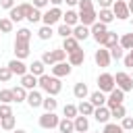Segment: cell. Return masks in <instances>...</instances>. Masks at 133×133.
Here are the masks:
<instances>
[{"mask_svg":"<svg viewBox=\"0 0 133 133\" xmlns=\"http://www.w3.org/2000/svg\"><path fill=\"white\" fill-rule=\"evenodd\" d=\"M58 121H60V116H58L56 112H44V114L37 118V125H39L42 129L50 131V129H56V127H58Z\"/></svg>","mask_w":133,"mask_h":133,"instance_id":"5","label":"cell"},{"mask_svg":"<svg viewBox=\"0 0 133 133\" xmlns=\"http://www.w3.org/2000/svg\"><path fill=\"white\" fill-rule=\"evenodd\" d=\"M114 83H116V87L121 89V91H131L133 89V77L129 75V73H125V71H118L116 75H114Z\"/></svg>","mask_w":133,"mask_h":133,"instance_id":"3","label":"cell"},{"mask_svg":"<svg viewBox=\"0 0 133 133\" xmlns=\"http://www.w3.org/2000/svg\"><path fill=\"white\" fill-rule=\"evenodd\" d=\"M62 114H64V118H75L79 112H77V106L75 104H64L62 106Z\"/></svg>","mask_w":133,"mask_h":133,"instance_id":"37","label":"cell"},{"mask_svg":"<svg viewBox=\"0 0 133 133\" xmlns=\"http://www.w3.org/2000/svg\"><path fill=\"white\" fill-rule=\"evenodd\" d=\"M66 2V6H77L79 4V0H64Z\"/></svg>","mask_w":133,"mask_h":133,"instance_id":"54","label":"cell"},{"mask_svg":"<svg viewBox=\"0 0 133 133\" xmlns=\"http://www.w3.org/2000/svg\"><path fill=\"white\" fill-rule=\"evenodd\" d=\"M31 108H39L42 102H44V96H42V89H31L27 91V100H25Z\"/></svg>","mask_w":133,"mask_h":133,"instance_id":"14","label":"cell"},{"mask_svg":"<svg viewBox=\"0 0 133 133\" xmlns=\"http://www.w3.org/2000/svg\"><path fill=\"white\" fill-rule=\"evenodd\" d=\"M6 66L10 69V73H12V75H19V77H23L25 73H29V71H27V64H25L23 60H19V58L8 60V64H6Z\"/></svg>","mask_w":133,"mask_h":133,"instance_id":"13","label":"cell"},{"mask_svg":"<svg viewBox=\"0 0 133 133\" xmlns=\"http://www.w3.org/2000/svg\"><path fill=\"white\" fill-rule=\"evenodd\" d=\"M123 64H125L127 69H133V54H131V52H127V54L123 56Z\"/></svg>","mask_w":133,"mask_h":133,"instance_id":"49","label":"cell"},{"mask_svg":"<svg viewBox=\"0 0 133 133\" xmlns=\"http://www.w3.org/2000/svg\"><path fill=\"white\" fill-rule=\"evenodd\" d=\"M87 100H89V102L94 104V108H98V106H106V94H102L100 89H96V91H91Z\"/></svg>","mask_w":133,"mask_h":133,"instance_id":"23","label":"cell"},{"mask_svg":"<svg viewBox=\"0 0 133 133\" xmlns=\"http://www.w3.org/2000/svg\"><path fill=\"white\" fill-rule=\"evenodd\" d=\"M98 21H100V23H104V25L112 23V21H114L112 10H110V8H100V12H98Z\"/></svg>","mask_w":133,"mask_h":133,"instance_id":"31","label":"cell"},{"mask_svg":"<svg viewBox=\"0 0 133 133\" xmlns=\"http://www.w3.org/2000/svg\"><path fill=\"white\" fill-rule=\"evenodd\" d=\"M98 123H102V125H106V123H110V110L106 108V106H98V108H94V114H91Z\"/></svg>","mask_w":133,"mask_h":133,"instance_id":"16","label":"cell"},{"mask_svg":"<svg viewBox=\"0 0 133 133\" xmlns=\"http://www.w3.org/2000/svg\"><path fill=\"white\" fill-rule=\"evenodd\" d=\"M12 100H15L17 104L25 102V100H27V89H25V87H21V85L12 87Z\"/></svg>","mask_w":133,"mask_h":133,"instance_id":"32","label":"cell"},{"mask_svg":"<svg viewBox=\"0 0 133 133\" xmlns=\"http://www.w3.org/2000/svg\"><path fill=\"white\" fill-rule=\"evenodd\" d=\"M77 112H79L81 116H87V118H89V116L94 114V104H91L89 100H81V102L77 104Z\"/></svg>","mask_w":133,"mask_h":133,"instance_id":"24","label":"cell"},{"mask_svg":"<svg viewBox=\"0 0 133 133\" xmlns=\"http://www.w3.org/2000/svg\"><path fill=\"white\" fill-rule=\"evenodd\" d=\"M127 8H129V12L133 15V0H127Z\"/></svg>","mask_w":133,"mask_h":133,"instance_id":"56","label":"cell"},{"mask_svg":"<svg viewBox=\"0 0 133 133\" xmlns=\"http://www.w3.org/2000/svg\"><path fill=\"white\" fill-rule=\"evenodd\" d=\"M58 21H62V10H60V6H52V8H48L46 12H42V23H44V25L54 27Z\"/></svg>","mask_w":133,"mask_h":133,"instance_id":"2","label":"cell"},{"mask_svg":"<svg viewBox=\"0 0 133 133\" xmlns=\"http://www.w3.org/2000/svg\"><path fill=\"white\" fill-rule=\"evenodd\" d=\"M129 52H131V54H133V48H131V50H129Z\"/></svg>","mask_w":133,"mask_h":133,"instance_id":"58","label":"cell"},{"mask_svg":"<svg viewBox=\"0 0 133 133\" xmlns=\"http://www.w3.org/2000/svg\"><path fill=\"white\" fill-rule=\"evenodd\" d=\"M0 37H2V33H0Z\"/></svg>","mask_w":133,"mask_h":133,"instance_id":"61","label":"cell"},{"mask_svg":"<svg viewBox=\"0 0 133 133\" xmlns=\"http://www.w3.org/2000/svg\"><path fill=\"white\" fill-rule=\"evenodd\" d=\"M56 35H60L62 39H66V37H71V35H73V27H69V25L60 23V25L56 27Z\"/></svg>","mask_w":133,"mask_h":133,"instance_id":"36","label":"cell"},{"mask_svg":"<svg viewBox=\"0 0 133 133\" xmlns=\"http://www.w3.org/2000/svg\"><path fill=\"white\" fill-rule=\"evenodd\" d=\"M66 62H69L71 66H81V64L85 62V50H83V48H79V50H75V52L66 54Z\"/></svg>","mask_w":133,"mask_h":133,"instance_id":"12","label":"cell"},{"mask_svg":"<svg viewBox=\"0 0 133 133\" xmlns=\"http://www.w3.org/2000/svg\"><path fill=\"white\" fill-rule=\"evenodd\" d=\"M102 133H125V131H123V127L114 121V123H106L104 129H102Z\"/></svg>","mask_w":133,"mask_h":133,"instance_id":"38","label":"cell"},{"mask_svg":"<svg viewBox=\"0 0 133 133\" xmlns=\"http://www.w3.org/2000/svg\"><path fill=\"white\" fill-rule=\"evenodd\" d=\"M94 60H96V64L98 66H102V69H106V66H110V52L106 50V48H98L96 52H94Z\"/></svg>","mask_w":133,"mask_h":133,"instance_id":"10","label":"cell"},{"mask_svg":"<svg viewBox=\"0 0 133 133\" xmlns=\"http://www.w3.org/2000/svg\"><path fill=\"white\" fill-rule=\"evenodd\" d=\"M54 35V29L52 27H48V25H42L39 29H37V37L42 39V42H46V39H50Z\"/></svg>","mask_w":133,"mask_h":133,"instance_id":"34","label":"cell"},{"mask_svg":"<svg viewBox=\"0 0 133 133\" xmlns=\"http://www.w3.org/2000/svg\"><path fill=\"white\" fill-rule=\"evenodd\" d=\"M10 133H27L25 129H15V131H10Z\"/></svg>","mask_w":133,"mask_h":133,"instance_id":"57","label":"cell"},{"mask_svg":"<svg viewBox=\"0 0 133 133\" xmlns=\"http://www.w3.org/2000/svg\"><path fill=\"white\" fill-rule=\"evenodd\" d=\"M96 2L100 4V8H110L114 4V0H96Z\"/></svg>","mask_w":133,"mask_h":133,"instance_id":"53","label":"cell"},{"mask_svg":"<svg viewBox=\"0 0 133 133\" xmlns=\"http://www.w3.org/2000/svg\"><path fill=\"white\" fill-rule=\"evenodd\" d=\"M118 46L129 52V50L133 48V31H131V33H123V35L118 37Z\"/></svg>","mask_w":133,"mask_h":133,"instance_id":"30","label":"cell"},{"mask_svg":"<svg viewBox=\"0 0 133 133\" xmlns=\"http://www.w3.org/2000/svg\"><path fill=\"white\" fill-rule=\"evenodd\" d=\"M62 23H64V25H69V27L79 25V12H77V10H73V8H69L66 12H62Z\"/></svg>","mask_w":133,"mask_h":133,"instance_id":"18","label":"cell"},{"mask_svg":"<svg viewBox=\"0 0 133 133\" xmlns=\"http://www.w3.org/2000/svg\"><path fill=\"white\" fill-rule=\"evenodd\" d=\"M123 100H125V91H121L118 87H114L110 94H106V108H108V110H112V108L121 106V104H123Z\"/></svg>","mask_w":133,"mask_h":133,"instance_id":"8","label":"cell"},{"mask_svg":"<svg viewBox=\"0 0 133 133\" xmlns=\"http://www.w3.org/2000/svg\"><path fill=\"white\" fill-rule=\"evenodd\" d=\"M48 4H50V0H33V8H37V10L46 8Z\"/></svg>","mask_w":133,"mask_h":133,"instance_id":"51","label":"cell"},{"mask_svg":"<svg viewBox=\"0 0 133 133\" xmlns=\"http://www.w3.org/2000/svg\"><path fill=\"white\" fill-rule=\"evenodd\" d=\"M62 2H64V0H50V4H52V6H60Z\"/></svg>","mask_w":133,"mask_h":133,"instance_id":"55","label":"cell"},{"mask_svg":"<svg viewBox=\"0 0 133 133\" xmlns=\"http://www.w3.org/2000/svg\"><path fill=\"white\" fill-rule=\"evenodd\" d=\"M106 33H108V25H104V23H100V21H96V23L89 27V35L96 39V44H98V46H102V44H104Z\"/></svg>","mask_w":133,"mask_h":133,"instance_id":"6","label":"cell"},{"mask_svg":"<svg viewBox=\"0 0 133 133\" xmlns=\"http://www.w3.org/2000/svg\"><path fill=\"white\" fill-rule=\"evenodd\" d=\"M58 133H75V125H73V118H60L58 121Z\"/></svg>","mask_w":133,"mask_h":133,"instance_id":"26","label":"cell"},{"mask_svg":"<svg viewBox=\"0 0 133 133\" xmlns=\"http://www.w3.org/2000/svg\"><path fill=\"white\" fill-rule=\"evenodd\" d=\"M114 87H116V83H114V75H112V73H102V75H98V89H100L102 94H110Z\"/></svg>","mask_w":133,"mask_h":133,"instance_id":"4","label":"cell"},{"mask_svg":"<svg viewBox=\"0 0 133 133\" xmlns=\"http://www.w3.org/2000/svg\"><path fill=\"white\" fill-rule=\"evenodd\" d=\"M79 10H85V8H94V0H79Z\"/></svg>","mask_w":133,"mask_h":133,"instance_id":"50","label":"cell"},{"mask_svg":"<svg viewBox=\"0 0 133 133\" xmlns=\"http://www.w3.org/2000/svg\"><path fill=\"white\" fill-rule=\"evenodd\" d=\"M81 46H79V42L71 35V37H66V39H62V50L66 52V54H71V52H75V50H79Z\"/></svg>","mask_w":133,"mask_h":133,"instance_id":"29","label":"cell"},{"mask_svg":"<svg viewBox=\"0 0 133 133\" xmlns=\"http://www.w3.org/2000/svg\"><path fill=\"white\" fill-rule=\"evenodd\" d=\"M96 21H98V10H96V8H85V10H79V25L91 27Z\"/></svg>","mask_w":133,"mask_h":133,"instance_id":"9","label":"cell"},{"mask_svg":"<svg viewBox=\"0 0 133 133\" xmlns=\"http://www.w3.org/2000/svg\"><path fill=\"white\" fill-rule=\"evenodd\" d=\"M50 52H52L54 64H56V62H64V60H66V52H64L62 48H54V50H50Z\"/></svg>","mask_w":133,"mask_h":133,"instance_id":"39","label":"cell"},{"mask_svg":"<svg viewBox=\"0 0 133 133\" xmlns=\"http://www.w3.org/2000/svg\"><path fill=\"white\" fill-rule=\"evenodd\" d=\"M0 129H4V131H15V129H17V118H15V114H12V116H6V118H0Z\"/></svg>","mask_w":133,"mask_h":133,"instance_id":"33","label":"cell"},{"mask_svg":"<svg viewBox=\"0 0 133 133\" xmlns=\"http://www.w3.org/2000/svg\"><path fill=\"white\" fill-rule=\"evenodd\" d=\"M73 37L81 44V42H85L87 37H91L89 35V27H85V25H75L73 27Z\"/></svg>","mask_w":133,"mask_h":133,"instance_id":"19","label":"cell"},{"mask_svg":"<svg viewBox=\"0 0 133 133\" xmlns=\"http://www.w3.org/2000/svg\"><path fill=\"white\" fill-rule=\"evenodd\" d=\"M110 10H112L114 19H118V21H127V19L131 17V12H129V8H127V2H125V0H114V4L110 6Z\"/></svg>","mask_w":133,"mask_h":133,"instance_id":"7","label":"cell"},{"mask_svg":"<svg viewBox=\"0 0 133 133\" xmlns=\"http://www.w3.org/2000/svg\"><path fill=\"white\" fill-rule=\"evenodd\" d=\"M0 6H2V8H6V10H10V8H12V6H17V4H15V0H0Z\"/></svg>","mask_w":133,"mask_h":133,"instance_id":"52","label":"cell"},{"mask_svg":"<svg viewBox=\"0 0 133 133\" xmlns=\"http://www.w3.org/2000/svg\"><path fill=\"white\" fill-rule=\"evenodd\" d=\"M10 79H12L10 69H8V66H0V81H2V83H8Z\"/></svg>","mask_w":133,"mask_h":133,"instance_id":"45","label":"cell"},{"mask_svg":"<svg viewBox=\"0 0 133 133\" xmlns=\"http://www.w3.org/2000/svg\"><path fill=\"white\" fill-rule=\"evenodd\" d=\"M71 71H73V66L64 60V62H56V64H52V75L54 77H58V79H62V77H69L71 75Z\"/></svg>","mask_w":133,"mask_h":133,"instance_id":"11","label":"cell"},{"mask_svg":"<svg viewBox=\"0 0 133 133\" xmlns=\"http://www.w3.org/2000/svg\"><path fill=\"white\" fill-rule=\"evenodd\" d=\"M118 125L123 127V131H125V133H127V131H133V116H123Z\"/></svg>","mask_w":133,"mask_h":133,"instance_id":"44","label":"cell"},{"mask_svg":"<svg viewBox=\"0 0 133 133\" xmlns=\"http://www.w3.org/2000/svg\"><path fill=\"white\" fill-rule=\"evenodd\" d=\"M108 52H110V58H112V60H123V56H125V50H123L118 44H116L114 48H110Z\"/></svg>","mask_w":133,"mask_h":133,"instance_id":"42","label":"cell"},{"mask_svg":"<svg viewBox=\"0 0 133 133\" xmlns=\"http://www.w3.org/2000/svg\"><path fill=\"white\" fill-rule=\"evenodd\" d=\"M118 37H121V35H118L116 31H110V29H108V33H106V37H104V44H102L100 48H106V50L114 48V46L118 44Z\"/></svg>","mask_w":133,"mask_h":133,"instance_id":"22","label":"cell"},{"mask_svg":"<svg viewBox=\"0 0 133 133\" xmlns=\"http://www.w3.org/2000/svg\"><path fill=\"white\" fill-rule=\"evenodd\" d=\"M125 2H127V0H125Z\"/></svg>","mask_w":133,"mask_h":133,"instance_id":"63","label":"cell"},{"mask_svg":"<svg viewBox=\"0 0 133 133\" xmlns=\"http://www.w3.org/2000/svg\"><path fill=\"white\" fill-rule=\"evenodd\" d=\"M131 23H133V17H131Z\"/></svg>","mask_w":133,"mask_h":133,"instance_id":"60","label":"cell"},{"mask_svg":"<svg viewBox=\"0 0 133 133\" xmlns=\"http://www.w3.org/2000/svg\"><path fill=\"white\" fill-rule=\"evenodd\" d=\"M19 10H21V15L27 19V17L31 15V10H33V4H31V2H23V4H19Z\"/></svg>","mask_w":133,"mask_h":133,"instance_id":"46","label":"cell"},{"mask_svg":"<svg viewBox=\"0 0 133 133\" xmlns=\"http://www.w3.org/2000/svg\"><path fill=\"white\" fill-rule=\"evenodd\" d=\"M27 71H29L31 75H35V77H42V75L46 73V64H44L42 60H33V62L27 66Z\"/></svg>","mask_w":133,"mask_h":133,"instance_id":"27","label":"cell"},{"mask_svg":"<svg viewBox=\"0 0 133 133\" xmlns=\"http://www.w3.org/2000/svg\"><path fill=\"white\" fill-rule=\"evenodd\" d=\"M73 96H75L77 100H87V98H89V87H87V83L77 81V83L73 85Z\"/></svg>","mask_w":133,"mask_h":133,"instance_id":"15","label":"cell"},{"mask_svg":"<svg viewBox=\"0 0 133 133\" xmlns=\"http://www.w3.org/2000/svg\"><path fill=\"white\" fill-rule=\"evenodd\" d=\"M123 116H127V110H125V106H123V104L110 110V118H114V121H121Z\"/></svg>","mask_w":133,"mask_h":133,"instance_id":"40","label":"cell"},{"mask_svg":"<svg viewBox=\"0 0 133 133\" xmlns=\"http://www.w3.org/2000/svg\"><path fill=\"white\" fill-rule=\"evenodd\" d=\"M8 19H10L12 23H19V21H23L25 17L21 15V10H19V6H12V8L8 10Z\"/></svg>","mask_w":133,"mask_h":133,"instance_id":"41","label":"cell"},{"mask_svg":"<svg viewBox=\"0 0 133 133\" xmlns=\"http://www.w3.org/2000/svg\"><path fill=\"white\" fill-rule=\"evenodd\" d=\"M12 48H15V58H19V60H25L29 54H31V48H29V44H12Z\"/></svg>","mask_w":133,"mask_h":133,"instance_id":"20","label":"cell"},{"mask_svg":"<svg viewBox=\"0 0 133 133\" xmlns=\"http://www.w3.org/2000/svg\"><path fill=\"white\" fill-rule=\"evenodd\" d=\"M129 133H133V131H129Z\"/></svg>","mask_w":133,"mask_h":133,"instance_id":"62","label":"cell"},{"mask_svg":"<svg viewBox=\"0 0 133 133\" xmlns=\"http://www.w3.org/2000/svg\"><path fill=\"white\" fill-rule=\"evenodd\" d=\"M42 108H44L46 112H56V108H58V100H56L54 96H44Z\"/></svg>","mask_w":133,"mask_h":133,"instance_id":"28","label":"cell"},{"mask_svg":"<svg viewBox=\"0 0 133 133\" xmlns=\"http://www.w3.org/2000/svg\"><path fill=\"white\" fill-rule=\"evenodd\" d=\"M12 89H0V104H12Z\"/></svg>","mask_w":133,"mask_h":133,"instance_id":"43","label":"cell"},{"mask_svg":"<svg viewBox=\"0 0 133 133\" xmlns=\"http://www.w3.org/2000/svg\"><path fill=\"white\" fill-rule=\"evenodd\" d=\"M37 87L44 91V94H48V96H58L60 91H62V83H60V79L58 77H54V75H42V77H37Z\"/></svg>","mask_w":133,"mask_h":133,"instance_id":"1","label":"cell"},{"mask_svg":"<svg viewBox=\"0 0 133 133\" xmlns=\"http://www.w3.org/2000/svg\"><path fill=\"white\" fill-rule=\"evenodd\" d=\"M12 29H15V23L8 17H2L0 19V33H12Z\"/></svg>","mask_w":133,"mask_h":133,"instance_id":"35","label":"cell"},{"mask_svg":"<svg viewBox=\"0 0 133 133\" xmlns=\"http://www.w3.org/2000/svg\"><path fill=\"white\" fill-rule=\"evenodd\" d=\"M27 21H29V23H42V10L33 8V10H31V15L27 17Z\"/></svg>","mask_w":133,"mask_h":133,"instance_id":"47","label":"cell"},{"mask_svg":"<svg viewBox=\"0 0 133 133\" xmlns=\"http://www.w3.org/2000/svg\"><path fill=\"white\" fill-rule=\"evenodd\" d=\"M21 87H25L27 91L37 89V77H35V75H31V73H25V75L21 77Z\"/></svg>","mask_w":133,"mask_h":133,"instance_id":"21","label":"cell"},{"mask_svg":"<svg viewBox=\"0 0 133 133\" xmlns=\"http://www.w3.org/2000/svg\"><path fill=\"white\" fill-rule=\"evenodd\" d=\"M12 116V106L10 104H0V118Z\"/></svg>","mask_w":133,"mask_h":133,"instance_id":"48","label":"cell"},{"mask_svg":"<svg viewBox=\"0 0 133 133\" xmlns=\"http://www.w3.org/2000/svg\"><path fill=\"white\" fill-rule=\"evenodd\" d=\"M17 44H29L31 42V29L29 27H21L17 29V37H15Z\"/></svg>","mask_w":133,"mask_h":133,"instance_id":"25","label":"cell"},{"mask_svg":"<svg viewBox=\"0 0 133 133\" xmlns=\"http://www.w3.org/2000/svg\"><path fill=\"white\" fill-rule=\"evenodd\" d=\"M94 133H102V131H94Z\"/></svg>","mask_w":133,"mask_h":133,"instance_id":"59","label":"cell"},{"mask_svg":"<svg viewBox=\"0 0 133 133\" xmlns=\"http://www.w3.org/2000/svg\"><path fill=\"white\" fill-rule=\"evenodd\" d=\"M73 125H75V133H87V131H89V118H87V116L77 114V116L73 118Z\"/></svg>","mask_w":133,"mask_h":133,"instance_id":"17","label":"cell"}]
</instances>
